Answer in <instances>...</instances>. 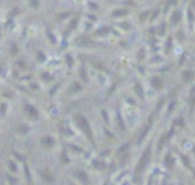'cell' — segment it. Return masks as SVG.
I'll return each instance as SVG.
<instances>
[{
    "mask_svg": "<svg viewBox=\"0 0 195 185\" xmlns=\"http://www.w3.org/2000/svg\"><path fill=\"white\" fill-rule=\"evenodd\" d=\"M76 121L78 122H81V127H82V130L84 132H87V135H89V138L92 139V133H90V129H89V122H87L82 116H76Z\"/></svg>",
    "mask_w": 195,
    "mask_h": 185,
    "instance_id": "6da1fadb",
    "label": "cell"
}]
</instances>
